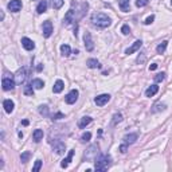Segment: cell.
<instances>
[{
  "mask_svg": "<svg viewBox=\"0 0 172 172\" xmlns=\"http://www.w3.org/2000/svg\"><path fill=\"white\" fill-rule=\"evenodd\" d=\"M91 23H93V26L97 28H106L110 26L112 20L108 15L98 12V14H93V15H91Z\"/></svg>",
  "mask_w": 172,
  "mask_h": 172,
  "instance_id": "6da1fadb",
  "label": "cell"
},
{
  "mask_svg": "<svg viewBox=\"0 0 172 172\" xmlns=\"http://www.w3.org/2000/svg\"><path fill=\"white\" fill-rule=\"evenodd\" d=\"M112 164V157L109 155H101L96 159V164H94V170L96 171H106L109 165Z\"/></svg>",
  "mask_w": 172,
  "mask_h": 172,
  "instance_id": "7a4b0ae2",
  "label": "cell"
},
{
  "mask_svg": "<svg viewBox=\"0 0 172 172\" xmlns=\"http://www.w3.org/2000/svg\"><path fill=\"white\" fill-rule=\"evenodd\" d=\"M97 155H98V145H90L89 149L86 151L85 153V159L86 160H93V159H97Z\"/></svg>",
  "mask_w": 172,
  "mask_h": 172,
  "instance_id": "3957f363",
  "label": "cell"
},
{
  "mask_svg": "<svg viewBox=\"0 0 172 172\" xmlns=\"http://www.w3.org/2000/svg\"><path fill=\"white\" fill-rule=\"evenodd\" d=\"M78 96H79V93H78V90H77V89L70 90V93H69L67 96H66V98H65L66 104H69V105L75 104V101L78 100Z\"/></svg>",
  "mask_w": 172,
  "mask_h": 172,
  "instance_id": "277c9868",
  "label": "cell"
},
{
  "mask_svg": "<svg viewBox=\"0 0 172 172\" xmlns=\"http://www.w3.org/2000/svg\"><path fill=\"white\" fill-rule=\"evenodd\" d=\"M2 86H3V90L10 91V90H14V88H15V82H14L12 78L4 77V78H3V81H2Z\"/></svg>",
  "mask_w": 172,
  "mask_h": 172,
  "instance_id": "5b68a950",
  "label": "cell"
},
{
  "mask_svg": "<svg viewBox=\"0 0 172 172\" xmlns=\"http://www.w3.org/2000/svg\"><path fill=\"white\" fill-rule=\"evenodd\" d=\"M42 31H43V36L45 38H50L53 34V23L50 20H46L42 26Z\"/></svg>",
  "mask_w": 172,
  "mask_h": 172,
  "instance_id": "8992f818",
  "label": "cell"
},
{
  "mask_svg": "<svg viewBox=\"0 0 172 172\" xmlns=\"http://www.w3.org/2000/svg\"><path fill=\"white\" fill-rule=\"evenodd\" d=\"M109 101H110V96H109V94H100V96H97L96 100H94L97 106H104Z\"/></svg>",
  "mask_w": 172,
  "mask_h": 172,
  "instance_id": "52a82bcc",
  "label": "cell"
},
{
  "mask_svg": "<svg viewBox=\"0 0 172 172\" xmlns=\"http://www.w3.org/2000/svg\"><path fill=\"white\" fill-rule=\"evenodd\" d=\"M22 2L20 0H11L10 3H8V10L11 11V12H19V11L22 10Z\"/></svg>",
  "mask_w": 172,
  "mask_h": 172,
  "instance_id": "ba28073f",
  "label": "cell"
},
{
  "mask_svg": "<svg viewBox=\"0 0 172 172\" xmlns=\"http://www.w3.org/2000/svg\"><path fill=\"white\" fill-rule=\"evenodd\" d=\"M84 42H85V47H86V50L88 51H93L94 50V43H93V39H91L90 32H85Z\"/></svg>",
  "mask_w": 172,
  "mask_h": 172,
  "instance_id": "9c48e42d",
  "label": "cell"
},
{
  "mask_svg": "<svg viewBox=\"0 0 172 172\" xmlns=\"http://www.w3.org/2000/svg\"><path fill=\"white\" fill-rule=\"evenodd\" d=\"M53 149L55 151V153L57 155H63L65 153V151H66V145H65V143L63 141H55L54 143V145H53Z\"/></svg>",
  "mask_w": 172,
  "mask_h": 172,
  "instance_id": "30bf717a",
  "label": "cell"
},
{
  "mask_svg": "<svg viewBox=\"0 0 172 172\" xmlns=\"http://www.w3.org/2000/svg\"><path fill=\"white\" fill-rule=\"evenodd\" d=\"M15 78H16V84H22V82H24V79H26V67L19 69L18 73L15 74Z\"/></svg>",
  "mask_w": 172,
  "mask_h": 172,
  "instance_id": "8fae6325",
  "label": "cell"
},
{
  "mask_svg": "<svg viewBox=\"0 0 172 172\" xmlns=\"http://www.w3.org/2000/svg\"><path fill=\"white\" fill-rule=\"evenodd\" d=\"M22 46L28 51H31V50L35 48V43L31 41V39H28V38H23L22 39Z\"/></svg>",
  "mask_w": 172,
  "mask_h": 172,
  "instance_id": "7c38bea8",
  "label": "cell"
},
{
  "mask_svg": "<svg viewBox=\"0 0 172 172\" xmlns=\"http://www.w3.org/2000/svg\"><path fill=\"white\" fill-rule=\"evenodd\" d=\"M141 45H143V42L141 41H136L133 43V45L131 46L129 48H127V51H125V54H128V55H131V54H133L134 51H137L140 47H141Z\"/></svg>",
  "mask_w": 172,
  "mask_h": 172,
  "instance_id": "4fadbf2b",
  "label": "cell"
},
{
  "mask_svg": "<svg viewBox=\"0 0 172 172\" xmlns=\"http://www.w3.org/2000/svg\"><path fill=\"white\" fill-rule=\"evenodd\" d=\"M71 22H74V10L73 8H70V10L67 11V14L65 15V19H63L65 26H69Z\"/></svg>",
  "mask_w": 172,
  "mask_h": 172,
  "instance_id": "5bb4252c",
  "label": "cell"
},
{
  "mask_svg": "<svg viewBox=\"0 0 172 172\" xmlns=\"http://www.w3.org/2000/svg\"><path fill=\"white\" fill-rule=\"evenodd\" d=\"M3 108H4V110L7 112V113H11V112L14 110V108H15V104H14V101H11V100H4Z\"/></svg>",
  "mask_w": 172,
  "mask_h": 172,
  "instance_id": "9a60e30c",
  "label": "cell"
},
{
  "mask_svg": "<svg viewBox=\"0 0 172 172\" xmlns=\"http://www.w3.org/2000/svg\"><path fill=\"white\" fill-rule=\"evenodd\" d=\"M73 156H74V151H73V149H71V151H69L67 157L62 160V163H61V167H62V168H67V167H69V164H70V161H71V159H73Z\"/></svg>",
  "mask_w": 172,
  "mask_h": 172,
  "instance_id": "2e32d148",
  "label": "cell"
},
{
  "mask_svg": "<svg viewBox=\"0 0 172 172\" xmlns=\"http://www.w3.org/2000/svg\"><path fill=\"white\" fill-rule=\"evenodd\" d=\"M93 121V118L91 117H89V116H85V117H82L81 120H79V122H78V127L81 128V129H84V128H86L88 127L90 122Z\"/></svg>",
  "mask_w": 172,
  "mask_h": 172,
  "instance_id": "e0dca14e",
  "label": "cell"
},
{
  "mask_svg": "<svg viewBox=\"0 0 172 172\" xmlns=\"http://www.w3.org/2000/svg\"><path fill=\"white\" fill-rule=\"evenodd\" d=\"M157 91H159V86H157V85H151L149 88L145 90V96H147V97H153Z\"/></svg>",
  "mask_w": 172,
  "mask_h": 172,
  "instance_id": "ac0fdd59",
  "label": "cell"
},
{
  "mask_svg": "<svg viewBox=\"0 0 172 172\" xmlns=\"http://www.w3.org/2000/svg\"><path fill=\"white\" fill-rule=\"evenodd\" d=\"M63 88H65V84H63V81L62 79H58V81L54 84L53 86V91L54 93H61L62 90H63Z\"/></svg>",
  "mask_w": 172,
  "mask_h": 172,
  "instance_id": "d6986e66",
  "label": "cell"
},
{
  "mask_svg": "<svg viewBox=\"0 0 172 172\" xmlns=\"http://www.w3.org/2000/svg\"><path fill=\"white\" fill-rule=\"evenodd\" d=\"M137 140V133H131V134H127V136L124 137V143L125 144H133L134 141Z\"/></svg>",
  "mask_w": 172,
  "mask_h": 172,
  "instance_id": "ffe728a7",
  "label": "cell"
},
{
  "mask_svg": "<svg viewBox=\"0 0 172 172\" xmlns=\"http://www.w3.org/2000/svg\"><path fill=\"white\" fill-rule=\"evenodd\" d=\"M47 2L46 0H42L41 3L38 4V7H36V12L38 14H45L46 11H47Z\"/></svg>",
  "mask_w": 172,
  "mask_h": 172,
  "instance_id": "44dd1931",
  "label": "cell"
},
{
  "mask_svg": "<svg viewBox=\"0 0 172 172\" xmlns=\"http://www.w3.org/2000/svg\"><path fill=\"white\" fill-rule=\"evenodd\" d=\"M86 65H88V67H90V69H97V67H101V65H100V62L97 61V59H88V62H86Z\"/></svg>",
  "mask_w": 172,
  "mask_h": 172,
  "instance_id": "7402d4cb",
  "label": "cell"
},
{
  "mask_svg": "<svg viewBox=\"0 0 172 172\" xmlns=\"http://www.w3.org/2000/svg\"><path fill=\"white\" fill-rule=\"evenodd\" d=\"M129 2H131V0H118V5H120V8H121V11L128 12L129 11Z\"/></svg>",
  "mask_w": 172,
  "mask_h": 172,
  "instance_id": "603a6c76",
  "label": "cell"
},
{
  "mask_svg": "<svg viewBox=\"0 0 172 172\" xmlns=\"http://www.w3.org/2000/svg\"><path fill=\"white\" fill-rule=\"evenodd\" d=\"M32 136H34V140H35L36 143L41 141V140L43 139V131H42V129H35Z\"/></svg>",
  "mask_w": 172,
  "mask_h": 172,
  "instance_id": "cb8c5ba5",
  "label": "cell"
},
{
  "mask_svg": "<svg viewBox=\"0 0 172 172\" xmlns=\"http://www.w3.org/2000/svg\"><path fill=\"white\" fill-rule=\"evenodd\" d=\"M61 53H62V55H63V57H69V55H70V53H71L70 46H69V45H62L61 46Z\"/></svg>",
  "mask_w": 172,
  "mask_h": 172,
  "instance_id": "d4e9b609",
  "label": "cell"
},
{
  "mask_svg": "<svg viewBox=\"0 0 172 172\" xmlns=\"http://www.w3.org/2000/svg\"><path fill=\"white\" fill-rule=\"evenodd\" d=\"M167 45H168V42L167 41H164V42H161L159 46L156 47V51H157V54H163L165 51V48H167Z\"/></svg>",
  "mask_w": 172,
  "mask_h": 172,
  "instance_id": "484cf974",
  "label": "cell"
},
{
  "mask_svg": "<svg viewBox=\"0 0 172 172\" xmlns=\"http://www.w3.org/2000/svg\"><path fill=\"white\" fill-rule=\"evenodd\" d=\"M32 86H34L35 89H42L43 86H45V82H43L42 79H39V78H35V79L32 81Z\"/></svg>",
  "mask_w": 172,
  "mask_h": 172,
  "instance_id": "4316f807",
  "label": "cell"
},
{
  "mask_svg": "<svg viewBox=\"0 0 172 172\" xmlns=\"http://www.w3.org/2000/svg\"><path fill=\"white\" fill-rule=\"evenodd\" d=\"M23 93H24L26 96H34L32 85H26V86H24V90H23Z\"/></svg>",
  "mask_w": 172,
  "mask_h": 172,
  "instance_id": "83f0119b",
  "label": "cell"
},
{
  "mask_svg": "<svg viewBox=\"0 0 172 172\" xmlns=\"http://www.w3.org/2000/svg\"><path fill=\"white\" fill-rule=\"evenodd\" d=\"M165 109V105L164 104H155L153 105V109H152V112H153V113H156V112H160V110H164Z\"/></svg>",
  "mask_w": 172,
  "mask_h": 172,
  "instance_id": "f1b7e54d",
  "label": "cell"
},
{
  "mask_svg": "<svg viewBox=\"0 0 172 172\" xmlns=\"http://www.w3.org/2000/svg\"><path fill=\"white\" fill-rule=\"evenodd\" d=\"M39 113L45 117L48 116V106L47 105H41V106H39Z\"/></svg>",
  "mask_w": 172,
  "mask_h": 172,
  "instance_id": "f546056e",
  "label": "cell"
},
{
  "mask_svg": "<svg viewBox=\"0 0 172 172\" xmlns=\"http://www.w3.org/2000/svg\"><path fill=\"white\" fill-rule=\"evenodd\" d=\"M30 157H31V153H30V152H23V153L20 155L22 163H27L28 160H30Z\"/></svg>",
  "mask_w": 172,
  "mask_h": 172,
  "instance_id": "4dcf8cb0",
  "label": "cell"
},
{
  "mask_svg": "<svg viewBox=\"0 0 172 172\" xmlns=\"http://www.w3.org/2000/svg\"><path fill=\"white\" fill-rule=\"evenodd\" d=\"M90 139H91V133L90 132H85V133L81 136V143H88Z\"/></svg>",
  "mask_w": 172,
  "mask_h": 172,
  "instance_id": "1f68e13d",
  "label": "cell"
},
{
  "mask_svg": "<svg viewBox=\"0 0 172 172\" xmlns=\"http://www.w3.org/2000/svg\"><path fill=\"white\" fill-rule=\"evenodd\" d=\"M63 5V0H53V8L54 10H59Z\"/></svg>",
  "mask_w": 172,
  "mask_h": 172,
  "instance_id": "d6a6232c",
  "label": "cell"
},
{
  "mask_svg": "<svg viewBox=\"0 0 172 172\" xmlns=\"http://www.w3.org/2000/svg\"><path fill=\"white\" fill-rule=\"evenodd\" d=\"M149 3V0H136V5L137 7H145Z\"/></svg>",
  "mask_w": 172,
  "mask_h": 172,
  "instance_id": "836d02e7",
  "label": "cell"
},
{
  "mask_svg": "<svg viewBox=\"0 0 172 172\" xmlns=\"http://www.w3.org/2000/svg\"><path fill=\"white\" fill-rule=\"evenodd\" d=\"M41 167H42V160H36L35 165H34V168H32V171L34 172H38L39 170H41Z\"/></svg>",
  "mask_w": 172,
  "mask_h": 172,
  "instance_id": "e575fe53",
  "label": "cell"
},
{
  "mask_svg": "<svg viewBox=\"0 0 172 172\" xmlns=\"http://www.w3.org/2000/svg\"><path fill=\"white\" fill-rule=\"evenodd\" d=\"M121 32L124 34V35H128V34L131 32V28H129L128 24H124V26H122V27H121Z\"/></svg>",
  "mask_w": 172,
  "mask_h": 172,
  "instance_id": "d590c367",
  "label": "cell"
},
{
  "mask_svg": "<svg viewBox=\"0 0 172 172\" xmlns=\"http://www.w3.org/2000/svg\"><path fill=\"white\" fill-rule=\"evenodd\" d=\"M164 77H165L164 73H159L156 77H155V81H156V82H161L163 79H164Z\"/></svg>",
  "mask_w": 172,
  "mask_h": 172,
  "instance_id": "8d00e7d4",
  "label": "cell"
},
{
  "mask_svg": "<svg viewBox=\"0 0 172 172\" xmlns=\"http://www.w3.org/2000/svg\"><path fill=\"white\" fill-rule=\"evenodd\" d=\"M122 120V116L120 113H116L114 114V120H113V124H117V122H121Z\"/></svg>",
  "mask_w": 172,
  "mask_h": 172,
  "instance_id": "74e56055",
  "label": "cell"
},
{
  "mask_svg": "<svg viewBox=\"0 0 172 172\" xmlns=\"http://www.w3.org/2000/svg\"><path fill=\"white\" fill-rule=\"evenodd\" d=\"M120 152H121V153H125V152H127V149H128V144H122V145H120Z\"/></svg>",
  "mask_w": 172,
  "mask_h": 172,
  "instance_id": "f35d334b",
  "label": "cell"
},
{
  "mask_svg": "<svg viewBox=\"0 0 172 172\" xmlns=\"http://www.w3.org/2000/svg\"><path fill=\"white\" fill-rule=\"evenodd\" d=\"M153 20H155V16H153V15H151V16H148V18L145 19V22H144V23H145V24H151V23L153 22Z\"/></svg>",
  "mask_w": 172,
  "mask_h": 172,
  "instance_id": "ab89813d",
  "label": "cell"
},
{
  "mask_svg": "<svg viewBox=\"0 0 172 172\" xmlns=\"http://www.w3.org/2000/svg\"><path fill=\"white\" fill-rule=\"evenodd\" d=\"M63 114H62V113H55V114H54V116H53V120H59V118H63Z\"/></svg>",
  "mask_w": 172,
  "mask_h": 172,
  "instance_id": "60d3db41",
  "label": "cell"
},
{
  "mask_svg": "<svg viewBox=\"0 0 172 172\" xmlns=\"http://www.w3.org/2000/svg\"><path fill=\"white\" fill-rule=\"evenodd\" d=\"M157 69V65L156 63H152L151 66H149V70H156Z\"/></svg>",
  "mask_w": 172,
  "mask_h": 172,
  "instance_id": "b9f144b4",
  "label": "cell"
},
{
  "mask_svg": "<svg viewBox=\"0 0 172 172\" xmlns=\"http://www.w3.org/2000/svg\"><path fill=\"white\" fill-rule=\"evenodd\" d=\"M22 124L24 125V127H27V125H28V121H27V120H23V121H22Z\"/></svg>",
  "mask_w": 172,
  "mask_h": 172,
  "instance_id": "7bdbcfd3",
  "label": "cell"
},
{
  "mask_svg": "<svg viewBox=\"0 0 172 172\" xmlns=\"http://www.w3.org/2000/svg\"><path fill=\"white\" fill-rule=\"evenodd\" d=\"M42 69H43V66H42V65H39V66H38V67H36V70H38V71H41V70H42Z\"/></svg>",
  "mask_w": 172,
  "mask_h": 172,
  "instance_id": "ee69618b",
  "label": "cell"
},
{
  "mask_svg": "<svg viewBox=\"0 0 172 172\" xmlns=\"http://www.w3.org/2000/svg\"><path fill=\"white\" fill-rule=\"evenodd\" d=\"M171 4H172V2H171Z\"/></svg>",
  "mask_w": 172,
  "mask_h": 172,
  "instance_id": "f6af8a7d",
  "label": "cell"
}]
</instances>
